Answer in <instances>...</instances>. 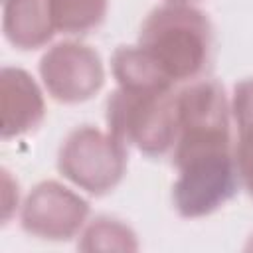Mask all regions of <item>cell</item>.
Instances as JSON below:
<instances>
[{
    "label": "cell",
    "instance_id": "6da1fadb",
    "mask_svg": "<svg viewBox=\"0 0 253 253\" xmlns=\"http://www.w3.org/2000/svg\"><path fill=\"white\" fill-rule=\"evenodd\" d=\"M174 83L202 79L213 59V26L192 4L166 2L144 18L136 42Z\"/></svg>",
    "mask_w": 253,
    "mask_h": 253
},
{
    "label": "cell",
    "instance_id": "7a4b0ae2",
    "mask_svg": "<svg viewBox=\"0 0 253 253\" xmlns=\"http://www.w3.org/2000/svg\"><path fill=\"white\" fill-rule=\"evenodd\" d=\"M107 130L126 148L160 158L172 152L178 138L176 89L117 87L105 105Z\"/></svg>",
    "mask_w": 253,
    "mask_h": 253
},
{
    "label": "cell",
    "instance_id": "3957f363",
    "mask_svg": "<svg viewBox=\"0 0 253 253\" xmlns=\"http://www.w3.org/2000/svg\"><path fill=\"white\" fill-rule=\"evenodd\" d=\"M178 178L172 204L178 215L198 219L223 208L239 190L233 148H204L172 156Z\"/></svg>",
    "mask_w": 253,
    "mask_h": 253
},
{
    "label": "cell",
    "instance_id": "277c9868",
    "mask_svg": "<svg viewBox=\"0 0 253 253\" xmlns=\"http://www.w3.org/2000/svg\"><path fill=\"white\" fill-rule=\"evenodd\" d=\"M126 164V146L109 130L91 125L73 128L57 152L59 174L91 196L113 192L123 182Z\"/></svg>",
    "mask_w": 253,
    "mask_h": 253
},
{
    "label": "cell",
    "instance_id": "5b68a950",
    "mask_svg": "<svg viewBox=\"0 0 253 253\" xmlns=\"http://www.w3.org/2000/svg\"><path fill=\"white\" fill-rule=\"evenodd\" d=\"M178 138L172 154L231 148V103L215 79H196L176 91Z\"/></svg>",
    "mask_w": 253,
    "mask_h": 253
},
{
    "label": "cell",
    "instance_id": "8992f818",
    "mask_svg": "<svg viewBox=\"0 0 253 253\" xmlns=\"http://www.w3.org/2000/svg\"><path fill=\"white\" fill-rule=\"evenodd\" d=\"M40 77L53 101L77 105L93 99L103 89L105 67L95 47L65 40L47 47L42 55Z\"/></svg>",
    "mask_w": 253,
    "mask_h": 253
},
{
    "label": "cell",
    "instance_id": "52a82bcc",
    "mask_svg": "<svg viewBox=\"0 0 253 253\" xmlns=\"http://www.w3.org/2000/svg\"><path fill=\"white\" fill-rule=\"evenodd\" d=\"M89 202L71 188L43 180L24 198L20 208L22 229L45 241H69L77 237L89 219Z\"/></svg>",
    "mask_w": 253,
    "mask_h": 253
},
{
    "label": "cell",
    "instance_id": "ba28073f",
    "mask_svg": "<svg viewBox=\"0 0 253 253\" xmlns=\"http://www.w3.org/2000/svg\"><path fill=\"white\" fill-rule=\"evenodd\" d=\"M0 111L4 140L34 132L43 123V93L26 69L12 65L0 69Z\"/></svg>",
    "mask_w": 253,
    "mask_h": 253
},
{
    "label": "cell",
    "instance_id": "9c48e42d",
    "mask_svg": "<svg viewBox=\"0 0 253 253\" xmlns=\"http://www.w3.org/2000/svg\"><path fill=\"white\" fill-rule=\"evenodd\" d=\"M2 32L16 49L32 51L47 45L57 30L47 0H2Z\"/></svg>",
    "mask_w": 253,
    "mask_h": 253
},
{
    "label": "cell",
    "instance_id": "30bf717a",
    "mask_svg": "<svg viewBox=\"0 0 253 253\" xmlns=\"http://www.w3.org/2000/svg\"><path fill=\"white\" fill-rule=\"evenodd\" d=\"M111 71L119 87L126 89H176L138 45H119L111 55Z\"/></svg>",
    "mask_w": 253,
    "mask_h": 253
},
{
    "label": "cell",
    "instance_id": "8fae6325",
    "mask_svg": "<svg viewBox=\"0 0 253 253\" xmlns=\"http://www.w3.org/2000/svg\"><path fill=\"white\" fill-rule=\"evenodd\" d=\"M47 6L57 32L85 36L103 26L109 0H47Z\"/></svg>",
    "mask_w": 253,
    "mask_h": 253
},
{
    "label": "cell",
    "instance_id": "7c38bea8",
    "mask_svg": "<svg viewBox=\"0 0 253 253\" xmlns=\"http://www.w3.org/2000/svg\"><path fill=\"white\" fill-rule=\"evenodd\" d=\"M81 251H136L138 239L130 225L119 217L97 215L79 233Z\"/></svg>",
    "mask_w": 253,
    "mask_h": 253
},
{
    "label": "cell",
    "instance_id": "4fadbf2b",
    "mask_svg": "<svg viewBox=\"0 0 253 253\" xmlns=\"http://www.w3.org/2000/svg\"><path fill=\"white\" fill-rule=\"evenodd\" d=\"M233 156H235L239 182L247 190V194L253 196V126L237 130Z\"/></svg>",
    "mask_w": 253,
    "mask_h": 253
},
{
    "label": "cell",
    "instance_id": "5bb4252c",
    "mask_svg": "<svg viewBox=\"0 0 253 253\" xmlns=\"http://www.w3.org/2000/svg\"><path fill=\"white\" fill-rule=\"evenodd\" d=\"M229 103L237 130L253 126V77H245L235 83Z\"/></svg>",
    "mask_w": 253,
    "mask_h": 253
},
{
    "label": "cell",
    "instance_id": "9a60e30c",
    "mask_svg": "<svg viewBox=\"0 0 253 253\" xmlns=\"http://www.w3.org/2000/svg\"><path fill=\"white\" fill-rule=\"evenodd\" d=\"M2 188H4V192H2V204H4L2 206V219H4V223H8L14 208L18 210V202H12L10 196H20V194H18V184H14V180L6 168H2ZM14 200H18V198H14Z\"/></svg>",
    "mask_w": 253,
    "mask_h": 253
},
{
    "label": "cell",
    "instance_id": "2e32d148",
    "mask_svg": "<svg viewBox=\"0 0 253 253\" xmlns=\"http://www.w3.org/2000/svg\"><path fill=\"white\" fill-rule=\"evenodd\" d=\"M166 2H176V4H192V2H198V0H166Z\"/></svg>",
    "mask_w": 253,
    "mask_h": 253
}]
</instances>
